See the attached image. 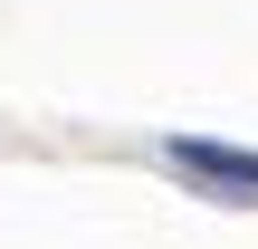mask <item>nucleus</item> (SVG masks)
<instances>
[{
    "mask_svg": "<svg viewBox=\"0 0 258 249\" xmlns=\"http://www.w3.org/2000/svg\"><path fill=\"white\" fill-rule=\"evenodd\" d=\"M163 163H172V173H191V182H211V192H230V202H258V154L201 144V134H172V144H163Z\"/></svg>",
    "mask_w": 258,
    "mask_h": 249,
    "instance_id": "f257e3e1",
    "label": "nucleus"
}]
</instances>
